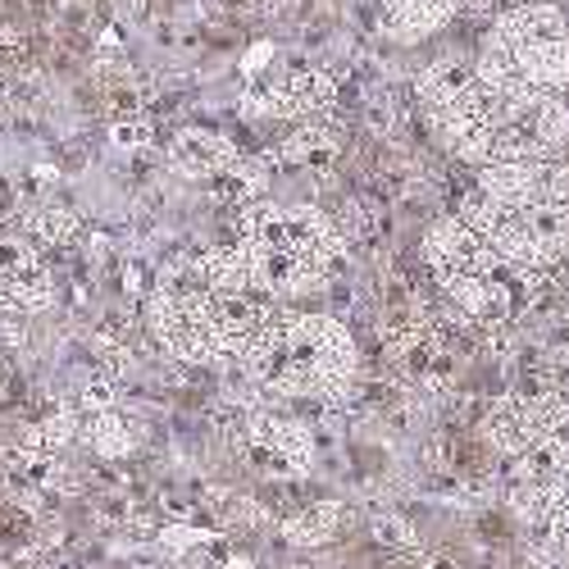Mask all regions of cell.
I'll list each match as a JSON object with an SVG mask.
<instances>
[{"label":"cell","instance_id":"cell-7","mask_svg":"<svg viewBox=\"0 0 569 569\" xmlns=\"http://www.w3.org/2000/svg\"><path fill=\"white\" fill-rule=\"evenodd\" d=\"M342 525H347L342 501H315V506H301L297 515L282 519V538L292 547H323L342 533Z\"/></svg>","mask_w":569,"mask_h":569},{"label":"cell","instance_id":"cell-8","mask_svg":"<svg viewBox=\"0 0 569 569\" xmlns=\"http://www.w3.org/2000/svg\"><path fill=\"white\" fill-rule=\"evenodd\" d=\"M338 232L342 242H356V247H378L383 237L392 232V214L383 201H373L369 192L365 197H347L338 206Z\"/></svg>","mask_w":569,"mask_h":569},{"label":"cell","instance_id":"cell-12","mask_svg":"<svg viewBox=\"0 0 569 569\" xmlns=\"http://www.w3.org/2000/svg\"><path fill=\"white\" fill-rule=\"evenodd\" d=\"M419 569H465V565H460V556H451L442 547V551H419Z\"/></svg>","mask_w":569,"mask_h":569},{"label":"cell","instance_id":"cell-9","mask_svg":"<svg viewBox=\"0 0 569 569\" xmlns=\"http://www.w3.org/2000/svg\"><path fill=\"white\" fill-rule=\"evenodd\" d=\"M338 151H342L338 132L315 128V123L301 128V132H292L288 141H282V160H288V164H306V169H333Z\"/></svg>","mask_w":569,"mask_h":569},{"label":"cell","instance_id":"cell-11","mask_svg":"<svg viewBox=\"0 0 569 569\" xmlns=\"http://www.w3.org/2000/svg\"><path fill=\"white\" fill-rule=\"evenodd\" d=\"M178 164L182 169H197V173H214V169H228L232 160V147L214 132H182L178 147H173Z\"/></svg>","mask_w":569,"mask_h":569},{"label":"cell","instance_id":"cell-3","mask_svg":"<svg viewBox=\"0 0 569 569\" xmlns=\"http://www.w3.org/2000/svg\"><path fill=\"white\" fill-rule=\"evenodd\" d=\"M419 264L429 269L433 288H447V282H456V278H483V273L506 269L497 260V251L488 247V237L469 232L451 214L429 223V232H423V242H419Z\"/></svg>","mask_w":569,"mask_h":569},{"label":"cell","instance_id":"cell-4","mask_svg":"<svg viewBox=\"0 0 569 569\" xmlns=\"http://www.w3.org/2000/svg\"><path fill=\"white\" fill-rule=\"evenodd\" d=\"M547 164L551 160H519V164H488L473 173V187L492 197L501 210H529L542 206L547 192Z\"/></svg>","mask_w":569,"mask_h":569},{"label":"cell","instance_id":"cell-2","mask_svg":"<svg viewBox=\"0 0 569 569\" xmlns=\"http://www.w3.org/2000/svg\"><path fill=\"white\" fill-rule=\"evenodd\" d=\"M492 32L510 46L519 78L533 91L569 87V23L560 6H551V0H519L506 14H497Z\"/></svg>","mask_w":569,"mask_h":569},{"label":"cell","instance_id":"cell-10","mask_svg":"<svg viewBox=\"0 0 569 569\" xmlns=\"http://www.w3.org/2000/svg\"><path fill=\"white\" fill-rule=\"evenodd\" d=\"M369 538L392 551V556H406V560H419V533H415V519H406L401 510H373L369 515Z\"/></svg>","mask_w":569,"mask_h":569},{"label":"cell","instance_id":"cell-1","mask_svg":"<svg viewBox=\"0 0 569 569\" xmlns=\"http://www.w3.org/2000/svg\"><path fill=\"white\" fill-rule=\"evenodd\" d=\"M251 369L260 383H269L282 397H310L323 406H338L347 383L360 373V351L351 328L328 315L273 319L264 338L251 347Z\"/></svg>","mask_w":569,"mask_h":569},{"label":"cell","instance_id":"cell-6","mask_svg":"<svg viewBox=\"0 0 569 569\" xmlns=\"http://www.w3.org/2000/svg\"><path fill=\"white\" fill-rule=\"evenodd\" d=\"M451 14H456V0H383L378 23L397 41H419V37L438 32Z\"/></svg>","mask_w":569,"mask_h":569},{"label":"cell","instance_id":"cell-5","mask_svg":"<svg viewBox=\"0 0 569 569\" xmlns=\"http://www.w3.org/2000/svg\"><path fill=\"white\" fill-rule=\"evenodd\" d=\"M473 87H479V73H473V64L460 60V56H442V60H433V64L419 69L410 97L419 101V106H415L419 114H442L447 106H456L465 91H473Z\"/></svg>","mask_w":569,"mask_h":569}]
</instances>
